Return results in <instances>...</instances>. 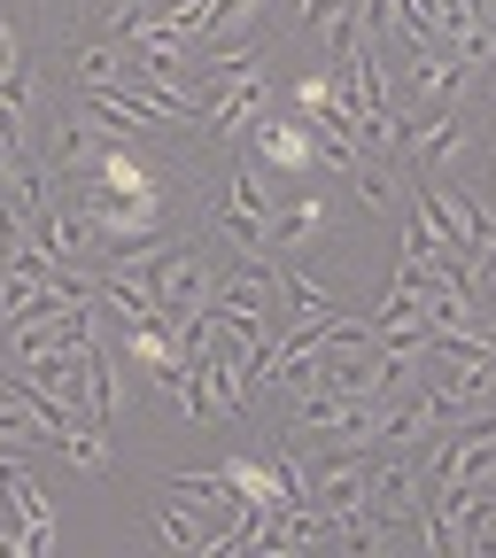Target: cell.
I'll use <instances>...</instances> for the list:
<instances>
[{"label":"cell","instance_id":"12","mask_svg":"<svg viewBox=\"0 0 496 558\" xmlns=\"http://www.w3.org/2000/svg\"><path fill=\"white\" fill-rule=\"evenodd\" d=\"M24 70V39H16V24H0V78H16Z\"/></svg>","mask_w":496,"mask_h":558},{"label":"cell","instance_id":"7","mask_svg":"<svg viewBox=\"0 0 496 558\" xmlns=\"http://www.w3.org/2000/svg\"><path fill=\"white\" fill-rule=\"evenodd\" d=\"M32 442H55L47 418H39L16 388H0V450H32Z\"/></svg>","mask_w":496,"mask_h":558},{"label":"cell","instance_id":"5","mask_svg":"<svg viewBox=\"0 0 496 558\" xmlns=\"http://www.w3.org/2000/svg\"><path fill=\"white\" fill-rule=\"evenodd\" d=\"M101 148H109V140H101V132H94L86 117H55V132H47V163L78 171V179L94 171V156H101Z\"/></svg>","mask_w":496,"mask_h":558},{"label":"cell","instance_id":"10","mask_svg":"<svg viewBox=\"0 0 496 558\" xmlns=\"http://www.w3.org/2000/svg\"><path fill=\"white\" fill-rule=\"evenodd\" d=\"M124 78V47H78V86H117Z\"/></svg>","mask_w":496,"mask_h":558},{"label":"cell","instance_id":"13","mask_svg":"<svg viewBox=\"0 0 496 558\" xmlns=\"http://www.w3.org/2000/svg\"><path fill=\"white\" fill-rule=\"evenodd\" d=\"M481 94H488V109H496V47H488V62H481V78H473Z\"/></svg>","mask_w":496,"mask_h":558},{"label":"cell","instance_id":"11","mask_svg":"<svg viewBox=\"0 0 496 558\" xmlns=\"http://www.w3.org/2000/svg\"><path fill=\"white\" fill-rule=\"evenodd\" d=\"M465 550H496V497L473 512V527H465Z\"/></svg>","mask_w":496,"mask_h":558},{"label":"cell","instance_id":"3","mask_svg":"<svg viewBox=\"0 0 496 558\" xmlns=\"http://www.w3.org/2000/svg\"><path fill=\"white\" fill-rule=\"evenodd\" d=\"M148 288H156V311L171 318V311H202L218 279H209L202 248H164V256H156V271H148Z\"/></svg>","mask_w":496,"mask_h":558},{"label":"cell","instance_id":"6","mask_svg":"<svg viewBox=\"0 0 496 558\" xmlns=\"http://www.w3.org/2000/svg\"><path fill=\"white\" fill-rule=\"evenodd\" d=\"M101 435H109V427H94L86 411H70V418H62V435H55V450L78 465V473H109V442H101Z\"/></svg>","mask_w":496,"mask_h":558},{"label":"cell","instance_id":"9","mask_svg":"<svg viewBox=\"0 0 496 558\" xmlns=\"http://www.w3.org/2000/svg\"><path fill=\"white\" fill-rule=\"evenodd\" d=\"M288 101H295V117H318V109H334L341 101V86H334V70H295V86H288Z\"/></svg>","mask_w":496,"mask_h":558},{"label":"cell","instance_id":"8","mask_svg":"<svg viewBox=\"0 0 496 558\" xmlns=\"http://www.w3.org/2000/svg\"><path fill=\"white\" fill-rule=\"evenodd\" d=\"M202 535H209V527H202V512H186L179 497H164V505H156V543H171V550H202Z\"/></svg>","mask_w":496,"mask_h":558},{"label":"cell","instance_id":"1","mask_svg":"<svg viewBox=\"0 0 496 558\" xmlns=\"http://www.w3.org/2000/svg\"><path fill=\"white\" fill-rule=\"evenodd\" d=\"M271 202H279L271 171H264L256 156H241L233 179H226V241H233L241 256H271Z\"/></svg>","mask_w":496,"mask_h":558},{"label":"cell","instance_id":"4","mask_svg":"<svg viewBox=\"0 0 496 558\" xmlns=\"http://www.w3.org/2000/svg\"><path fill=\"white\" fill-rule=\"evenodd\" d=\"M249 156H256L264 171L311 179V132H303V117H279V109H264V117L249 124Z\"/></svg>","mask_w":496,"mask_h":558},{"label":"cell","instance_id":"2","mask_svg":"<svg viewBox=\"0 0 496 558\" xmlns=\"http://www.w3.org/2000/svg\"><path fill=\"white\" fill-rule=\"evenodd\" d=\"M419 505H427V465L373 458V473H365V512L396 527V520H419Z\"/></svg>","mask_w":496,"mask_h":558}]
</instances>
